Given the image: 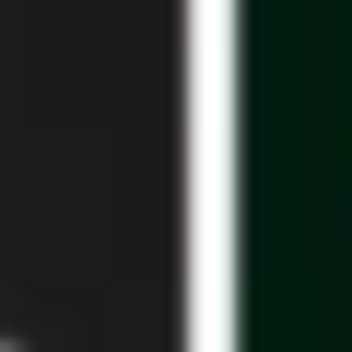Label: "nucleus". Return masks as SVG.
Wrapping results in <instances>:
<instances>
[{"mask_svg": "<svg viewBox=\"0 0 352 352\" xmlns=\"http://www.w3.org/2000/svg\"><path fill=\"white\" fill-rule=\"evenodd\" d=\"M0 352H24V340H0Z\"/></svg>", "mask_w": 352, "mask_h": 352, "instance_id": "1", "label": "nucleus"}]
</instances>
